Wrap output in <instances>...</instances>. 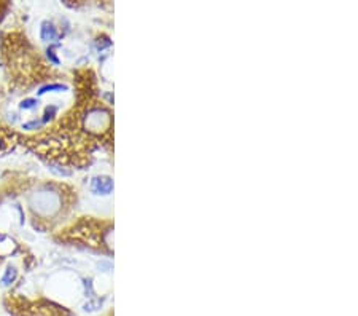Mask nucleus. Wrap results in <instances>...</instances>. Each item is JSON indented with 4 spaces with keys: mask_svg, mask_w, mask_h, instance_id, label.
<instances>
[{
    "mask_svg": "<svg viewBox=\"0 0 358 316\" xmlns=\"http://www.w3.org/2000/svg\"><path fill=\"white\" fill-rule=\"evenodd\" d=\"M32 209L38 213L40 216H51L53 213L59 209L61 198L58 193L50 192V190H42L34 195V198L30 200Z\"/></svg>",
    "mask_w": 358,
    "mask_h": 316,
    "instance_id": "obj_1",
    "label": "nucleus"
},
{
    "mask_svg": "<svg viewBox=\"0 0 358 316\" xmlns=\"http://www.w3.org/2000/svg\"><path fill=\"white\" fill-rule=\"evenodd\" d=\"M89 190H91V193H94V195L107 197L113 192V179L109 176H96L91 179Z\"/></svg>",
    "mask_w": 358,
    "mask_h": 316,
    "instance_id": "obj_2",
    "label": "nucleus"
},
{
    "mask_svg": "<svg viewBox=\"0 0 358 316\" xmlns=\"http://www.w3.org/2000/svg\"><path fill=\"white\" fill-rule=\"evenodd\" d=\"M40 38H42L43 42H58L59 34H58V27L54 26V22L43 21L40 24Z\"/></svg>",
    "mask_w": 358,
    "mask_h": 316,
    "instance_id": "obj_3",
    "label": "nucleus"
},
{
    "mask_svg": "<svg viewBox=\"0 0 358 316\" xmlns=\"http://www.w3.org/2000/svg\"><path fill=\"white\" fill-rule=\"evenodd\" d=\"M16 278H18V270H16V267L8 265L6 270H5L3 275H2V278H0V285L5 286V288H8V286H11L13 283L16 281Z\"/></svg>",
    "mask_w": 358,
    "mask_h": 316,
    "instance_id": "obj_4",
    "label": "nucleus"
},
{
    "mask_svg": "<svg viewBox=\"0 0 358 316\" xmlns=\"http://www.w3.org/2000/svg\"><path fill=\"white\" fill-rule=\"evenodd\" d=\"M69 86L67 85H62V83H48V85H43L38 88L37 94L38 96H43L46 93H54V91H67Z\"/></svg>",
    "mask_w": 358,
    "mask_h": 316,
    "instance_id": "obj_5",
    "label": "nucleus"
},
{
    "mask_svg": "<svg viewBox=\"0 0 358 316\" xmlns=\"http://www.w3.org/2000/svg\"><path fill=\"white\" fill-rule=\"evenodd\" d=\"M104 301L105 299L102 297H97V299H93V301H88L85 305H83V312L86 313H94L97 310H101L102 309V305H104Z\"/></svg>",
    "mask_w": 358,
    "mask_h": 316,
    "instance_id": "obj_6",
    "label": "nucleus"
},
{
    "mask_svg": "<svg viewBox=\"0 0 358 316\" xmlns=\"http://www.w3.org/2000/svg\"><path fill=\"white\" fill-rule=\"evenodd\" d=\"M38 105H40V101L37 98H27V99L21 101L19 107L22 110H35V109H38Z\"/></svg>",
    "mask_w": 358,
    "mask_h": 316,
    "instance_id": "obj_7",
    "label": "nucleus"
},
{
    "mask_svg": "<svg viewBox=\"0 0 358 316\" xmlns=\"http://www.w3.org/2000/svg\"><path fill=\"white\" fill-rule=\"evenodd\" d=\"M56 112H58V107H54V105H48L45 115H43V118H42V123H43V125L48 123V121H50V120L56 115Z\"/></svg>",
    "mask_w": 358,
    "mask_h": 316,
    "instance_id": "obj_8",
    "label": "nucleus"
},
{
    "mask_svg": "<svg viewBox=\"0 0 358 316\" xmlns=\"http://www.w3.org/2000/svg\"><path fill=\"white\" fill-rule=\"evenodd\" d=\"M46 56H48V59H50V61L54 64V66H59V64H61L59 58H58V56H56V53H54V48H53V46H50V48L46 50Z\"/></svg>",
    "mask_w": 358,
    "mask_h": 316,
    "instance_id": "obj_9",
    "label": "nucleus"
},
{
    "mask_svg": "<svg viewBox=\"0 0 358 316\" xmlns=\"http://www.w3.org/2000/svg\"><path fill=\"white\" fill-rule=\"evenodd\" d=\"M43 123H42V120H32V121H27V123H24L22 125V129H37L40 128Z\"/></svg>",
    "mask_w": 358,
    "mask_h": 316,
    "instance_id": "obj_10",
    "label": "nucleus"
},
{
    "mask_svg": "<svg viewBox=\"0 0 358 316\" xmlns=\"http://www.w3.org/2000/svg\"><path fill=\"white\" fill-rule=\"evenodd\" d=\"M50 169H51L54 174H58V176H70V174H72L70 171H67V169H64V168L61 169V166H56V165H51Z\"/></svg>",
    "mask_w": 358,
    "mask_h": 316,
    "instance_id": "obj_11",
    "label": "nucleus"
}]
</instances>
